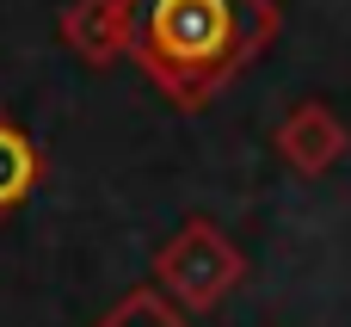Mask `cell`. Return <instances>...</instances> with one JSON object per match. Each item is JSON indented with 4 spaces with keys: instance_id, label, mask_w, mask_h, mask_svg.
<instances>
[{
    "instance_id": "obj_1",
    "label": "cell",
    "mask_w": 351,
    "mask_h": 327,
    "mask_svg": "<svg viewBox=\"0 0 351 327\" xmlns=\"http://www.w3.org/2000/svg\"><path fill=\"white\" fill-rule=\"evenodd\" d=\"M130 25L142 74L179 111H197L265 56L284 12L278 0H130Z\"/></svg>"
},
{
    "instance_id": "obj_2",
    "label": "cell",
    "mask_w": 351,
    "mask_h": 327,
    "mask_svg": "<svg viewBox=\"0 0 351 327\" xmlns=\"http://www.w3.org/2000/svg\"><path fill=\"white\" fill-rule=\"evenodd\" d=\"M154 278H160V291H167L179 309H216V303L247 278V260H241V247H234L210 216H191V223L154 253Z\"/></svg>"
},
{
    "instance_id": "obj_3",
    "label": "cell",
    "mask_w": 351,
    "mask_h": 327,
    "mask_svg": "<svg viewBox=\"0 0 351 327\" xmlns=\"http://www.w3.org/2000/svg\"><path fill=\"white\" fill-rule=\"evenodd\" d=\"M278 155H284V167H296L302 179H321L339 155H346L351 130L346 117L333 111V105H321V99H302V105H290L284 111V124H278Z\"/></svg>"
},
{
    "instance_id": "obj_4",
    "label": "cell",
    "mask_w": 351,
    "mask_h": 327,
    "mask_svg": "<svg viewBox=\"0 0 351 327\" xmlns=\"http://www.w3.org/2000/svg\"><path fill=\"white\" fill-rule=\"evenodd\" d=\"M62 43L86 62V68H111L136 49V25H130V0H68L62 12Z\"/></svg>"
},
{
    "instance_id": "obj_5",
    "label": "cell",
    "mask_w": 351,
    "mask_h": 327,
    "mask_svg": "<svg viewBox=\"0 0 351 327\" xmlns=\"http://www.w3.org/2000/svg\"><path fill=\"white\" fill-rule=\"evenodd\" d=\"M37 179H43V148H37L19 124L0 117V210L25 204V198L37 192Z\"/></svg>"
},
{
    "instance_id": "obj_6",
    "label": "cell",
    "mask_w": 351,
    "mask_h": 327,
    "mask_svg": "<svg viewBox=\"0 0 351 327\" xmlns=\"http://www.w3.org/2000/svg\"><path fill=\"white\" fill-rule=\"evenodd\" d=\"M99 327H185V315L167 291H130L111 315H99Z\"/></svg>"
}]
</instances>
